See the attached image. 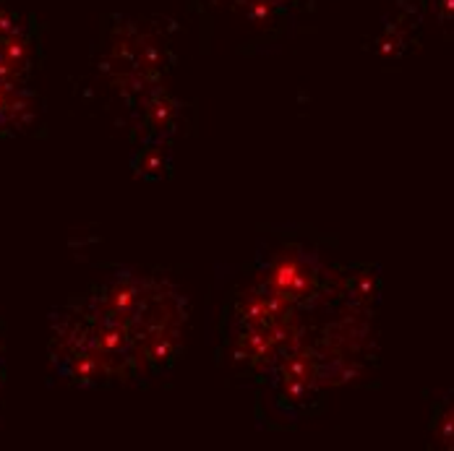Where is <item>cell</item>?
<instances>
[{
  "mask_svg": "<svg viewBox=\"0 0 454 451\" xmlns=\"http://www.w3.org/2000/svg\"><path fill=\"white\" fill-rule=\"evenodd\" d=\"M0 350H3V339H0Z\"/></svg>",
  "mask_w": 454,
  "mask_h": 451,
  "instance_id": "5",
  "label": "cell"
},
{
  "mask_svg": "<svg viewBox=\"0 0 454 451\" xmlns=\"http://www.w3.org/2000/svg\"><path fill=\"white\" fill-rule=\"evenodd\" d=\"M321 276L324 274L318 267L317 253L290 245L285 251H277L272 261L262 267L259 287L293 303L295 308H303L321 298Z\"/></svg>",
  "mask_w": 454,
  "mask_h": 451,
  "instance_id": "1",
  "label": "cell"
},
{
  "mask_svg": "<svg viewBox=\"0 0 454 451\" xmlns=\"http://www.w3.org/2000/svg\"><path fill=\"white\" fill-rule=\"evenodd\" d=\"M138 110V134L141 141L146 138H157V141H170L176 134V126H178V118H181V102L165 91L162 87L152 91L141 105Z\"/></svg>",
  "mask_w": 454,
  "mask_h": 451,
  "instance_id": "2",
  "label": "cell"
},
{
  "mask_svg": "<svg viewBox=\"0 0 454 451\" xmlns=\"http://www.w3.org/2000/svg\"><path fill=\"white\" fill-rule=\"evenodd\" d=\"M131 170L141 181H165L173 173V152L170 141L146 138L138 144V149L131 157Z\"/></svg>",
  "mask_w": 454,
  "mask_h": 451,
  "instance_id": "3",
  "label": "cell"
},
{
  "mask_svg": "<svg viewBox=\"0 0 454 451\" xmlns=\"http://www.w3.org/2000/svg\"><path fill=\"white\" fill-rule=\"evenodd\" d=\"M3 376H5V368H3V358H0V386H3Z\"/></svg>",
  "mask_w": 454,
  "mask_h": 451,
  "instance_id": "4",
  "label": "cell"
}]
</instances>
